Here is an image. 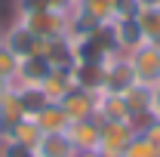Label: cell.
<instances>
[{
  "label": "cell",
  "instance_id": "6da1fadb",
  "mask_svg": "<svg viewBox=\"0 0 160 157\" xmlns=\"http://www.w3.org/2000/svg\"><path fill=\"white\" fill-rule=\"evenodd\" d=\"M16 22H22V25H25L31 34H37L40 40L71 34V13H62V9H52V6L31 9V13H16Z\"/></svg>",
  "mask_w": 160,
  "mask_h": 157
},
{
  "label": "cell",
  "instance_id": "7a4b0ae2",
  "mask_svg": "<svg viewBox=\"0 0 160 157\" xmlns=\"http://www.w3.org/2000/svg\"><path fill=\"white\" fill-rule=\"evenodd\" d=\"M132 136H136V126L129 120H99V154L123 157Z\"/></svg>",
  "mask_w": 160,
  "mask_h": 157
},
{
  "label": "cell",
  "instance_id": "3957f363",
  "mask_svg": "<svg viewBox=\"0 0 160 157\" xmlns=\"http://www.w3.org/2000/svg\"><path fill=\"white\" fill-rule=\"evenodd\" d=\"M132 62V74L139 86H154L160 83V43H142L136 53H129Z\"/></svg>",
  "mask_w": 160,
  "mask_h": 157
},
{
  "label": "cell",
  "instance_id": "277c9868",
  "mask_svg": "<svg viewBox=\"0 0 160 157\" xmlns=\"http://www.w3.org/2000/svg\"><path fill=\"white\" fill-rule=\"evenodd\" d=\"M102 74H105V89L111 93H126L129 86H136V74H132V62L126 53H111L102 62Z\"/></svg>",
  "mask_w": 160,
  "mask_h": 157
},
{
  "label": "cell",
  "instance_id": "5b68a950",
  "mask_svg": "<svg viewBox=\"0 0 160 157\" xmlns=\"http://www.w3.org/2000/svg\"><path fill=\"white\" fill-rule=\"evenodd\" d=\"M40 56L46 59L49 68H74L77 65V40L71 37V34H62V37H49L43 40V46H40Z\"/></svg>",
  "mask_w": 160,
  "mask_h": 157
},
{
  "label": "cell",
  "instance_id": "8992f818",
  "mask_svg": "<svg viewBox=\"0 0 160 157\" xmlns=\"http://www.w3.org/2000/svg\"><path fill=\"white\" fill-rule=\"evenodd\" d=\"M3 46H9L19 59H28V56H40V46H43V40L37 34H31L22 22H9L6 28H3Z\"/></svg>",
  "mask_w": 160,
  "mask_h": 157
},
{
  "label": "cell",
  "instance_id": "52a82bcc",
  "mask_svg": "<svg viewBox=\"0 0 160 157\" xmlns=\"http://www.w3.org/2000/svg\"><path fill=\"white\" fill-rule=\"evenodd\" d=\"M62 111L68 114L71 123H77V120H99L96 117V105H99V93H89V89H80L74 86L68 96L59 102Z\"/></svg>",
  "mask_w": 160,
  "mask_h": 157
},
{
  "label": "cell",
  "instance_id": "ba28073f",
  "mask_svg": "<svg viewBox=\"0 0 160 157\" xmlns=\"http://www.w3.org/2000/svg\"><path fill=\"white\" fill-rule=\"evenodd\" d=\"M111 34H114V46H117V53H136L142 43H145V37H142L139 25H136V19H117L111 22Z\"/></svg>",
  "mask_w": 160,
  "mask_h": 157
},
{
  "label": "cell",
  "instance_id": "9c48e42d",
  "mask_svg": "<svg viewBox=\"0 0 160 157\" xmlns=\"http://www.w3.org/2000/svg\"><path fill=\"white\" fill-rule=\"evenodd\" d=\"M40 89H43V96L49 99V102H62V99L74 89V74L68 68H49L46 77L40 80Z\"/></svg>",
  "mask_w": 160,
  "mask_h": 157
},
{
  "label": "cell",
  "instance_id": "30bf717a",
  "mask_svg": "<svg viewBox=\"0 0 160 157\" xmlns=\"http://www.w3.org/2000/svg\"><path fill=\"white\" fill-rule=\"evenodd\" d=\"M65 136L71 139V145L77 151H99V120H77L68 123Z\"/></svg>",
  "mask_w": 160,
  "mask_h": 157
},
{
  "label": "cell",
  "instance_id": "8fae6325",
  "mask_svg": "<svg viewBox=\"0 0 160 157\" xmlns=\"http://www.w3.org/2000/svg\"><path fill=\"white\" fill-rule=\"evenodd\" d=\"M77 148L71 145V139L65 133H43L34 148V157H74Z\"/></svg>",
  "mask_w": 160,
  "mask_h": 157
},
{
  "label": "cell",
  "instance_id": "7c38bea8",
  "mask_svg": "<svg viewBox=\"0 0 160 157\" xmlns=\"http://www.w3.org/2000/svg\"><path fill=\"white\" fill-rule=\"evenodd\" d=\"M96 117L99 120H129V108H126L123 93L102 89L99 93V105H96Z\"/></svg>",
  "mask_w": 160,
  "mask_h": 157
},
{
  "label": "cell",
  "instance_id": "4fadbf2b",
  "mask_svg": "<svg viewBox=\"0 0 160 157\" xmlns=\"http://www.w3.org/2000/svg\"><path fill=\"white\" fill-rule=\"evenodd\" d=\"M31 120L40 126V133H65V129H68V123H71L68 114L62 111L59 102H49V105H46L43 111H37Z\"/></svg>",
  "mask_w": 160,
  "mask_h": 157
},
{
  "label": "cell",
  "instance_id": "5bb4252c",
  "mask_svg": "<svg viewBox=\"0 0 160 157\" xmlns=\"http://www.w3.org/2000/svg\"><path fill=\"white\" fill-rule=\"evenodd\" d=\"M22 117H25V108H22V102H19V93L6 86V93L0 96V129L9 133Z\"/></svg>",
  "mask_w": 160,
  "mask_h": 157
},
{
  "label": "cell",
  "instance_id": "9a60e30c",
  "mask_svg": "<svg viewBox=\"0 0 160 157\" xmlns=\"http://www.w3.org/2000/svg\"><path fill=\"white\" fill-rule=\"evenodd\" d=\"M136 25L148 43H160V6L142 3L139 13H136Z\"/></svg>",
  "mask_w": 160,
  "mask_h": 157
},
{
  "label": "cell",
  "instance_id": "2e32d148",
  "mask_svg": "<svg viewBox=\"0 0 160 157\" xmlns=\"http://www.w3.org/2000/svg\"><path fill=\"white\" fill-rule=\"evenodd\" d=\"M3 136L9 139V142H16V145H22V148H28V151L34 154V148H37V142H40L43 133H40V126L31 117H22L19 123H16L9 133H3Z\"/></svg>",
  "mask_w": 160,
  "mask_h": 157
},
{
  "label": "cell",
  "instance_id": "e0dca14e",
  "mask_svg": "<svg viewBox=\"0 0 160 157\" xmlns=\"http://www.w3.org/2000/svg\"><path fill=\"white\" fill-rule=\"evenodd\" d=\"M16 93H19V102H22V108H25V117H34L37 111H43L49 105V99L43 96L40 86H19Z\"/></svg>",
  "mask_w": 160,
  "mask_h": 157
},
{
  "label": "cell",
  "instance_id": "ac0fdd59",
  "mask_svg": "<svg viewBox=\"0 0 160 157\" xmlns=\"http://www.w3.org/2000/svg\"><path fill=\"white\" fill-rule=\"evenodd\" d=\"M123 157H160V148H157L148 136H145V133H136V136H132V142L126 145Z\"/></svg>",
  "mask_w": 160,
  "mask_h": 157
},
{
  "label": "cell",
  "instance_id": "d6986e66",
  "mask_svg": "<svg viewBox=\"0 0 160 157\" xmlns=\"http://www.w3.org/2000/svg\"><path fill=\"white\" fill-rule=\"evenodd\" d=\"M19 62H22V59L9 49V46H3V40H0V77L6 80V83L19 74Z\"/></svg>",
  "mask_w": 160,
  "mask_h": 157
},
{
  "label": "cell",
  "instance_id": "ffe728a7",
  "mask_svg": "<svg viewBox=\"0 0 160 157\" xmlns=\"http://www.w3.org/2000/svg\"><path fill=\"white\" fill-rule=\"evenodd\" d=\"M0 157H34L28 148H22V145H16V142H9V139L3 136V142H0Z\"/></svg>",
  "mask_w": 160,
  "mask_h": 157
},
{
  "label": "cell",
  "instance_id": "44dd1931",
  "mask_svg": "<svg viewBox=\"0 0 160 157\" xmlns=\"http://www.w3.org/2000/svg\"><path fill=\"white\" fill-rule=\"evenodd\" d=\"M148 111L154 120H160V83L148 86Z\"/></svg>",
  "mask_w": 160,
  "mask_h": 157
},
{
  "label": "cell",
  "instance_id": "7402d4cb",
  "mask_svg": "<svg viewBox=\"0 0 160 157\" xmlns=\"http://www.w3.org/2000/svg\"><path fill=\"white\" fill-rule=\"evenodd\" d=\"M142 133H145V136H148V139H151V142L160 148V120H151V123H148Z\"/></svg>",
  "mask_w": 160,
  "mask_h": 157
},
{
  "label": "cell",
  "instance_id": "603a6c76",
  "mask_svg": "<svg viewBox=\"0 0 160 157\" xmlns=\"http://www.w3.org/2000/svg\"><path fill=\"white\" fill-rule=\"evenodd\" d=\"M74 157H105V154H99V151H77Z\"/></svg>",
  "mask_w": 160,
  "mask_h": 157
},
{
  "label": "cell",
  "instance_id": "cb8c5ba5",
  "mask_svg": "<svg viewBox=\"0 0 160 157\" xmlns=\"http://www.w3.org/2000/svg\"><path fill=\"white\" fill-rule=\"evenodd\" d=\"M6 86H9V83H6V80L0 77V96H3V93H6Z\"/></svg>",
  "mask_w": 160,
  "mask_h": 157
},
{
  "label": "cell",
  "instance_id": "d4e9b609",
  "mask_svg": "<svg viewBox=\"0 0 160 157\" xmlns=\"http://www.w3.org/2000/svg\"><path fill=\"white\" fill-rule=\"evenodd\" d=\"M0 40H3V22H0Z\"/></svg>",
  "mask_w": 160,
  "mask_h": 157
},
{
  "label": "cell",
  "instance_id": "484cf974",
  "mask_svg": "<svg viewBox=\"0 0 160 157\" xmlns=\"http://www.w3.org/2000/svg\"><path fill=\"white\" fill-rule=\"evenodd\" d=\"M0 142H3V129H0Z\"/></svg>",
  "mask_w": 160,
  "mask_h": 157
}]
</instances>
